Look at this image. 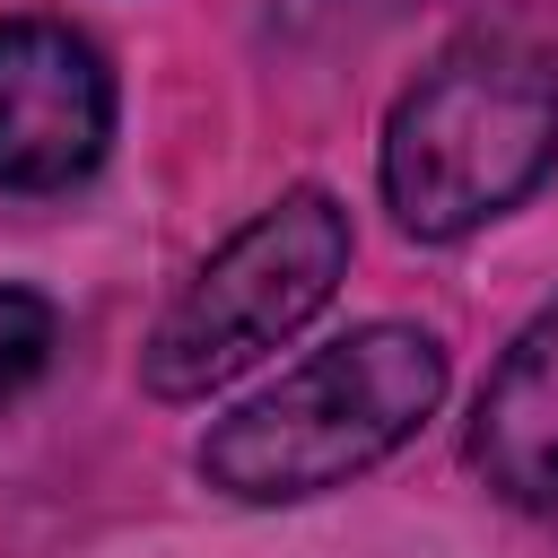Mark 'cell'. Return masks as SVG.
Masks as SVG:
<instances>
[{
    "label": "cell",
    "mask_w": 558,
    "mask_h": 558,
    "mask_svg": "<svg viewBox=\"0 0 558 558\" xmlns=\"http://www.w3.org/2000/svg\"><path fill=\"white\" fill-rule=\"evenodd\" d=\"M558 166V52L480 26L445 44L384 122V201L418 244L506 218Z\"/></svg>",
    "instance_id": "cell-1"
},
{
    "label": "cell",
    "mask_w": 558,
    "mask_h": 558,
    "mask_svg": "<svg viewBox=\"0 0 558 558\" xmlns=\"http://www.w3.org/2000/svg\"><path fill=\"white\" fill-rule=\"evenodd\" d=\"M445 401V349L418 323H357L349 340L288 366L270 392L227 410L201 436V480L244 506H296L323 488H349L392 445L427 427Z\"/></svg>",
    "instance_id": "cell-2"
},
{
    "label": "cell",
    "mask_w": 558,
    "mask_h": 558,
    "mask_svg": "<svg viewBox=\"0 0 558 558\" xmlns=\"http://www.w3.org/2000/svg\"><path fill=\"white\" fill-rule=\"evenodd\" d=\"M349 270V209L323 183L279 192L270 209H253L192 279L183 296L157 314L148 349H140V384L157 401H201L227 375H244L253 357H270L288 331H305L331 288Z\"/></svg>",
    "instance_id": "cell-3"
},
{
    "label": "cell",
    "mask_w": 558,
    "mask_h": 558,
    "mask_svg": "<svg viewBox=\"0 0 558 558\" xmlns=\"http://www.w3.org/2000/svg\"><path fill=\"white\" fill-rule=\"evenodd\" d=\"M113 140V70L61 17H0V192H70Z\"/></svg>",
    "instance_id": "cell-4"
},
{
    "label": "cell",
    "mask_w": 558,
    "mask_h": 558,
    "mask_svg": "<svg viewBox=\"0 0 558 558\" xmlns=\"http://www.w3.org/2000/svg\"><path fill=\"white\" fill-rule=\"evenodd\" d=\"M471 462L506 506L558 523V305H541L471 410Z\"/></svg>",
    "instance_id": "cell-5"
},
{
    "label": "cell",
    "mask_w": 558,
    "mask_h": 558,
    "mask_svg": "<svg viewBox=\"0 0 558 558\" xmlns=\"http://www.w3.org/2000/svg\"><path fill=\"white\" fill-rule=\"evenodd\" d=\"M52 340H61L52 305H44L35 288H0V410H9L17 392H35V384H44Z\"/></svg>",
    "instance_id": "cell-6"
}]
</instances>
